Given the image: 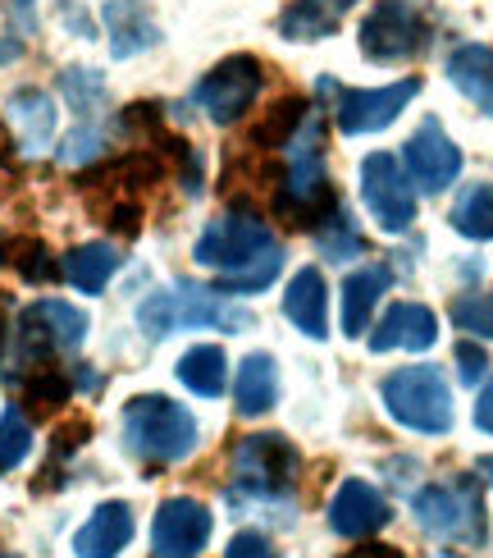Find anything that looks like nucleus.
<instances>
[{
    "label": "nucleus",
    "instance_id": "17",
    "mask_svg": "<svg viewBox=\"0 0 493 558\" xmlns=\"http://www.w3.org/2000/svg\"><path fill=\"white\" fill-rule=\"evenodd\" d=\"M101 19H106L114 60H133V56L151 51V46L160 41V28H156V19L147 10V0H110V5L101 10Z\"/></svg>",
    "mask_w": 493,
    "mask_h": 558
},
{
    "label": "nucleus",
    "instance_id": "32",
    "mask_svg": "<svg viewBox=\"0 0 493 558\" xmlns=\"http://www.w3.org/2000/svg\"><path fill=\"white\" fill-rule=\"evenodd\" d=\"M453 325L476 339H493V293H466L453 302Z\"/></svg>",
    "mask_w": 493,
    "mask_h": 558
},
{
    "label": "nucleus",
    "instance_id": "43",
    "mask_svg": "<svg viewBox=\"0 0 493 558\" xmlns=\"http://www.w3.org/2000/svg\"><path fill=\"white\" fill-rule=\"evenodd\" d=\"M0 558H14V554H5V549H0Z\"/></svg>",
    "mask_w": 493,
    "mask_h": 558
},
{
    "label": "nucleus",
    "instance_id": "26",
    "mask_svg": "<svg viewBox=\"0 0 493 558\" xmlns=\"http://www.w3.org/2000/svg\"><path fill=\"white\" fill-rule=\"evenodd\" d=\"M0 266H10L28 284H51L64 275V266L51 257V247L41 239H0Z\"/></svg>",
    "mask_w": 493,
    "mask_h": 558
},
{
    "label": "nucleus",
    "instance_id": "13",
    "mask_svg": "<svg viewBox=\"0 0 493 558\" xmlns=\"http://www.w3.org/2000/svg\"><path fill=\"white\" fill-rule=\"evenodd\" d=\"M210 541V513L197 499H164L151 522V554L156 558H197Z\"/></svg>",
    "mask_w": 493,
    "mask_h": 558
},
{
    "label": "nucleus",
    "instance_id": "31",
    "mask_svg": "<svg viewBox=\"0 0 493 558\" xmlns=\"http://www.w3.org/2000/svg\"><path fill=\"white\" fill-rule=\"evenodd\" d=\"M33 449V426L28 416H23L19 408H5V416H0V472H14L23 458H28Z\"/></svg>",
    "mask_w": 493,
    "mask_h": 558
},
{
    "label": "nucleus",
    "instance_id": "15",
    "mask_svg": "<svg viewBox=\"0 0 493 558\" xmlns=\"http://www.w3.org/2000/svg\"><path fill=\"white\" fill-rule=\"evenodd\" d=\"M439 339V316L420 302H393V307L380 316L374 330H366L370 353H393V348H411V353H426Z\"/></svg>",
    "mask_w": 493,
    "mask_h": 558
},
{
    "label": "nucleus",
    "instance_id": "42",
    "mask_svg": "<svg viewBox=\"0 0 493 558\" xmlns=\"http://www.w3.org/2000/svg\"><path fill=\"white\" fill-rule=\"evenodd\" d=\"M0 307H5V302H0ZM0 353H5V320H0Z\"/></svg>",
    "mask_w": 493,
    "mask_h": 558
},
{
    "label": "nucleus",
    "instance_id": "28",
    "mask_svg": "<svg viewBox=\"0 0 493 558\" xmlns=\"http://www.w3.org/2000/svg\"><path fill=\"white\" fill-rule=\"evenodd\" d=\"M301 120H307V101H297V97L274 101L266 120L251 129V143H256V147H266V151H284V147H288V137L297 133Z\"/></svg>",
    "mask_w": 493,
    "mask_h": 558
},
{
    "label": "nucleus",
    "instance_id": "40",
    "mask_svg": "<svg viewBox=\"0 0 493 558\" xmlns=\"http://www.w3.org/2000/svg\"><path fill=\"white\" fill-rule=\"evenodd\" d=\"M10 147H19V143H14V137H10L5 120H0V160H10Z\"/></svg>",
    "mask_w": 493,
    "mask_h": 558
},
{
    "label": "nucleus",
    "instance_id": "39",
    "mask_svg": "<svg viewBox=\"0 0 493 558\" xmlns=\"http://www.w3.org/2000/svg\"><path fill=\"white\" fill-rule=\"evenodd\" d=\"M343 558H403V549H393V545H361V549H352Z\"/></svg>",
    "mask_w": 493,
    "mask_h": 558
},
{
    "label": "nucleus",
    "instance_id": "30",
    "mask_svg": "<svg viewBox=\"0 0 493 558\" xmlns=\"http://www.w3.org/2000/svg\"><path fill=\"white\" fill-rule=\"evenodd\" d=\"M23 403H28L37 416L56 412L60 403H69V380L60 376L56 366H37V371L23 376Z\"/></svg>",
    "mask_w": 493,
    "mask_h": 558
},
{
    "label": "nucleus",
    "instance_id": "25",
    "mask_svg": "<svg viewBox=\"0 0 493 558\" xmlns=\"http://www.w3.org/2000/svg\"><path fill=\"white\" fill-rule=\"evenodd\" d=\"M120 262L124 257L110 243H83V247H74L64 257V279L74 289H83V293H101L114 279V270H120Z\"/></svg>",
    "mask_w": 493,
    "mask_h": 558
},
{
    "label": "nucleus",
    "instance_id": "9",
    "mask_svg": "<svg viewBox=\"0 0 493 558\" xmlns=\"http://www.w3.org/2000/svg\"><path fill=\"white\" fill-rule=\"evenodd\" d=\"M261 83H266L261 60L256 56H229L193 87V101H197V110H206V120L238 124L243 114L256 106V97H261Z\"/></svg>",
    "mask_w": 493,
    "mask_h": 558
},
{
    "label": "nucleus",
    "instance_id": "18",
    "mask_svg": "<svg viewBox=\"0 0 493 558\" xmlns=\"http://www.w3.org/2000/svg\"><path fill=\"white\" fill-rule=\"evenodd\" d=\"M393 284V270L389 266H361L347 275L343 284V335L347 339H361L370 330V316L380 307V298Z\"/></svg>",
    "mask_w": 493,
    "mask_h": 558
},
{
    "label": "nucleus",
    "instance_id": "20",
    "mask_svg": "<svg viewBox=\"0 0 493 558\" xmlns=\"http://www.w3.org/2000/svg\"><path fill=\"white\" fill-rule=\"evenodd\" d=\"M352 5H357V0H293V5L279 14V33L288 41H324L343 28Z\"/></svg>",
    "mask_w": 493,
    "mask_h": 558
},
{
    "label": "nucleus",
    "instance_id": "19",
    "mask_svg": "<svg viewBox=\"0 0 493 558\" xmlns=\"http://www.w3.org/2000/svg\"><path fill=\"white\" fill-rule=\"evenodd\" d=\"M284 312L301 335L324 339L329 335V293H324V275L316 266H301L288 289H284Z\"/></svg>",
    "mask_w": 493,
    "mask_h": 558
},
{
    "label": "nucleus",
    "instance_id": "10",
    "mask_svg": "<svg viewBox=\"0 0 493 558\" xmlns=\"http://www.w3.org/2000/svg\"><path fill=\"white\" fill-rule=\"evenodd\" d=\"M361 197L370 206V216L380 220L384 234H407L416 220V189L403 170V160L389 151H370L361 160Z\"/></svg>",
    "mask_w": 493,
    "mask_h": 558
},
{
    "label": "nucleus",
    "instance_id": "12",
    "mask_svg": "<svg viewBox=\"0 0 493 558\" xmlns=\"http://www.w3.org/2000/svg\"><path fill=\"white\" fill-rule=\"evenodd\" d=\"M407 179H411V189L420 193H443L448 183H457L461 174V151L453 147V137L443 133L439 120H426L411 137H407Z\"/></svg>",
    "mask_w": 493,
    "mask_h": 558
},
{
    "label": "nucleus",
    "instance_id": "4",
    "mask_svg": "<svg viewBox=\"0 0 493 558\" xmlns=\"http://www.w3.org/2000/svg\"><path fill=\"white\" fill-rule=\"evenodd\" d=\"M380 399L393 422L416 435H448L453 430V393L439 366H403L380 385Z\"/></svg>",
    "mask_w": 493,
    "mask_h": 558
},
{
    "label": "nucleus",
    "instance_id": "21",
    "mask_svg": "<svg viewBox=\"0 0 493 558\" xmlns=\"http://www.w3.org/2000/svg\"><path fill=\"white\" fill-rule=\"evenodd\" d=\"M10 124H14L19 151H28V156L46 151V147H51V137H56V106H51V97L37 92V87L14 92V97H10Z\"/></svg>",
    "mask_w": 493,
    "mask_h": 558
},
{
    "label": "nucleus",
    "instance_id": "29",
    "mask_svg": "<svg viewBox=\"0 0 493 558\" xmlns=\"http://www.w3.org/2000/svg\"><path fill=\"white\" fill-rule=\"evenodd\" d=\"M316 247L324 252L329 262H352L357 252H366V239H361V229L334 206V211L316 225Z\"/></svg>",
    "mask_w": 493,
    "mask_h": 558
},
{
    "label": "nucleus",
    "instance_id": "27",
    "mask_svg": "<svg viewBox=\"0 0 493 558\" xmlns=\"http://www.w3.org/2000/svg\"><path fill=\"white\" fill-rule=\"evenodd\" d=\"M453 229L461 239H476L489 243L493 239V183H471L457 206H453Z\"/></svg>",
    "mask_w": 493,
    "mask_h": 558
},
{
    "label": "nucleus",
    "instance_id": "37",
    "mask_svg": "<svg viewBox=\"0 0 493 558\" xmlns=\"http://www.w3.org/2000/svg\"><path fill=\"white\" fill-rule=\"evenodd\" d=\"M476 426L493 435V380L480 389V399H476Z\"/></svg>",
    "mask_w": 493,
    "mask_h": 558
},
{
    "label": "nucleus",
    "instance_id": "34",
    "mask_svg": "<svg viewBox=\"0 0 493 558\" xmlns=\"http://www.w3.org/2000/svg\"><path fill=\"white\" fill-rule=\"evenodd\" d=\"M101 147H106V137H101V129H91V124H78L74 133L60 143V160L64 166H87V160H97L101 156Z\"/></svg>",
    "mask_w": 493,
    "mask_h": 558
},
{
    "label": "nucleus",
    "instance_id": "6",
    "mask_svg": "<svg viewBox=\"0 0 493 558\" xmlns=\"http://www.w3.org/2000/svg\"><path fill=\"white\" fill-rule=\"evenodd\" d=\"M357 41H361L366 60H374V64H403V60L426 51L430 19L420 14L416 0H380V5H370V14L361 19Z\"/></svg>",
    "mask_w": 493,
    "mask_h": 558
},
{
    "label": "nucleus",
    "instance_id": "38",
    "mask_svg": "<svg viewBox=\"0 0 493 558\" xmlns=\"http://www.w3.org/2000/svg\"><path fill=\"white\" fill-rule=\"evenodd\" d=\"M83 435H87V422H69L60 435H56V453H69V449H78L83 445Z\"/></svg>",
    "mask_w": 493,
    "mask_h": 558
},
{
    "label": "nucleus",
    "instance_id": "41",
    "mask_svg": "<svg viewBox=\"0 0 493 558\" xmlns=\"http://www.w3.org/2000/svg\"><path fill=\"white\" fill-rule=\"evenodd\" d=\"M480 472H484V476H489V485H493V453H489V458H480Z\"/></svg>",
    "mask_w": 493,
    "mask_h": 558
},
{
    "label": "nucleus",
    "instance_id": "3",
    "mask_svg": "<svg viewBox=\"0 0 493 558\" xmlns=\"http://www.w3.org/2000/svg\"><path fill=\"white\" fill-rule=\"evenodd\" d=\"M124 445L151 468H170L197 449V416L164 393H137L124 408Z\"/></svg>",
    "mask_w": 493,
    "mask_h": 558
},
{
    "label": "nucleus",
    "instance_id": "35",
    "mask_svg": "<svg viewBox=\"0 0 493 558\" xmlns=\"http://www.w3.org/2000/svg\"><path fill=\"white\" fill-rule=\"evenodd\" d=\"M484 371H489L484 348H480V343H471V339H461V343H457V376H461V385L484 380Z\"/></svg>",
    "mask_w": 493,
    "mask_h": 558
},
{
    "label": "nucleus",
    "instance_id": "33",
    "mask_svg": "<svg viewBox=\"0 0 493 558\" xmlns=\"http://www.w3.org/2000/svg\"><path fill=\"white\" fill-rule=\"evenodd\" d=\"M60 92H64L69 106H74L78 114H91L106 101V83L91 74V69H69V74L60 78Z\"/></svg>",
    "mask_w": 493,
    "mask_h": 558
},
{
    "label": "nucleus",
    "instance_id": "1",
    "mask_svg": "<svg viewBox=\"0 0 493 558\" xmlns=\"http://www.w3.org/2000/svg\"><path fill=\"white\" fill-rule=\"evenodd\" d=\"M197 266L220 279V293H266L284 270V247L256 211H229L206 225L193 247Z\"/></svg>",
    "mask_w": 493,
    "mask_h": 558
},
{
    "label": "nucleus",
    "instance_id": "11",
    "mask_svg": "<svg viewBox=\"0 0 493 558\" xmlns=\"http://www.w3.org/2000/svg\"><path fill=\"white\" fill-rule=\"evenodd\" d=\"M329 92H334V120L347 137H361V133H380L389 129L397 114H403L411 101H416V92L420 83L416 78H397L389 87H338V83H329Z\"/></svg>",
    "mask_w": 493,
    "mask_h": 558
},
{
    "label": "nucleus",
    "instance_id": "23",
    "mask_svg": "<svg viewBox=\"0 0 493 558\" xmlns=\"http://www.w3.org/2000/svg\"><path fill=\"white\" fill-rule=\"evenodd\" d=\"M233 399H238L243 416H266L279 399V376H274V357L270 353H251L238 366V385H233Z\"/></svg>",
    "mask_w": 493,
    "mask_h": 558
},
{
    "label": "nucleus",
    "instance_id": "24",
    "mask_svg": "<svg viewBox=\"0 0 493 558\" xmlns=\"http://www.w3.org/2000/svg\"><path fill=\"white\" fill-rule=\"evenodd\" d=\"M178 380L201 393V399H220L224 385H229V357L220 343H197L187 348V353L178 357Z\"/></svg>",
    "mask_w": 493,
    "mask_h": 558
},
{
    "label": "nucleus",
    "instance_id": "2",
    "mask_svg": "<svg viewBox=\"0 0 493 558\" xmlns=\"http://www.w3.org/2000/svg\"><path fill=\"white\" fill-rule=\"evenodd\" d=\"M137 325H143L147 339H164L178 330H229L238 335L247 325H256V316L238 302H229L220 289H201V284H174L151 293L143 307H137Z\"/></svg>",
    "mask_w": 493,
    "mask_h": 558
},
{
    "label": "nucleus",
    "instance_id": "36",
    "mask_svg": "<svg viewBox=\"0 0 493 558\" xmlns=\"http://www.w3.org/2000/svg\"><path fill=\"white\" fill-rule=\"evenodd\" d=\"M224 558H279V554H274V545L261 536V531H238V536L229 541Z\"/></svg>",
    "mask_w": 493,
    "mask_h": 558
},
{
    "label": "nucleus",
    "instance_id": "14",
    "mask_svg": "<svg viewBox=\"0 0 493 558\" xmlns=\"http://www.w3.org/2000/svg\"><path fill=\"white\" fill-rule=\"evenodd\" d=\"M389 518H393L389 499L366 481H343L338 495L329 499V526H334L343 541H366L374 531H384Z\"/></svg>",
    "mask_w": 493,
    "mask_h": 558
},
{
    "label": "nucleus",
    "instance_id": "7",
    "mask_svg": "<svg viewBox=\"0 0 493 558\" xmlns=\"http://www.w3.org/2000/svg\"><path fill=\"white\" fill-rule=\"evenodd\" d=\"M416 518L434 541H461V545L484 541V504H480L476 481L426 485L416 495Z\"/></svg>",
    "mask_w": 493,
    "mask_h": 558
},
{
    "label": "nucleus",
    "instance_id": "22",
    "mask_svg": "<svg viewBox=\"0 0 493 558\" xmlns=\"http://www.w3.org/2000/svg\"><path fill=\"white\" fill-rule=\"evenodd\" d=\"M448 78L466 101H476L484 114H493V51L489 46H457L448 56Z\"/></svg>",
    "mask_w": 493,
    "mask_h": 558
},
{
    "label": "nucleus",
    "instance_id": "16",
    "mask_svg": "<svg viewBox=\"0 0 493 558\" xmlns=\"http://www.w3.org/2000/svg\"><path fill=\"white\" fill-rule=\"evenodd\" d=\"M128 541H133V508L110 499L78 526L74 554L78 558H120L128 549Z\"/></svg>",
    "mask_w": 493,
    "mask_h": 558
},
{
    "label": "nucleus",
    "instance_id": "5",
    "mask_svg": "<svg viewBox=\"0 0 493 558\" xmlns=\"http://www.w3.org/2000/svg\"><path fill=\"white\" fill-rule=\"evenodd\" d=\"M233 490L243 499H288L301 476V453L284 435H247L238 449L229 453Z\"/></svg>",
    "mask_w": 493,
    "mask_h": 558
},
{
    "label": "nucleus",
    "instance_id": "8",
    "mask_svg": "<svg viewBox=\"0 0 493 558\" xmlns=\"http://www.w3.org/2000/svg\"><path fill=\"white\" fill-rule=\"evenodd\" d=\"M83 339H87V316L74 302L41 298L19 316V362L28 366H41L56 353H74V348H83Z\"/></svg>",
    "mask_w": 493,
    "mask_h": 558
}]
</instances>
